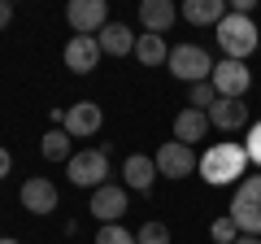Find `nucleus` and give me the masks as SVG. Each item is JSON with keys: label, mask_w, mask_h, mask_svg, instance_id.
Returning a JSON list of instances; mask_svg holds the SVG:
<instances>
[{"label": "nucleus", "mask_w": 261, "mask_h": 244, "mask_svg": "<svg viewBox=\"0 0 261 244\" xmlns=\"http://www.w3.org/2000/svg\"><path fill=\"white\" fill-rule=\"evenodd\" d=\"M200 179L205 183H214V188H226V183H235L240 188L244 179H248V153H244V144L235 140H218L214 149L200 153Z\"/></svg>", "instance_id": "nucleus-1"}, {"label": "nucleus", "mask_w": 261, "mask_h": 244, "mask_svg": "<svg viewBox=\"0 0 261 244\" xmlns=\"http://www.w3.org/2000/svg\"><path fill=\"white\" fill-rule=\"evenodd\" d=\"M257 44H261V27L252 18H244V13H226V18L218 22V48H222L226 61H244V57H252Z\"/></svg>", "instance_id": "nucleus-2"}, {"label": "nucleus", "mask_w": 261, "mask_h": 244, "mask_svg": "<svg viewBox=\"0 0 261 244\" xmlns=\"http://www.w3.org/2000/svg\"><path fill=\"white\" fill-rule=\"evenodd\" d=\"M166 70L178 79V83H209V75H214V57L205 53L200 44H174L170 48V61H166Z\"/></svg>", "instance_id": "nucleus-3"}, {"label": "nucleus", "mask_w": 261, "mask_h": 244, "mask_svg": "<svg viewBox=\"0 0 261 244\" xmlns=\"http://www.w3.org/2000/svg\"><path fill=\"white\" fill-rule=\"evenodd\" d=\"M231 218L240 235H261V175H248L231 197Z\"/></svg>", "instance_id": "nucleus-4"}, {"label": "nucleus", "mask_w": 261, "mask_h": 244, "mask_svg": "<svg viewBox=\"0 0 261 244\" xmlns=\"http://www.w3.org/2000/svg\"><path fill=\"white\" fill-rule=\"evenodd\" d=\"M65 175H70V183L74 188H105L109 183V153L105 149H83L74 153V157L65 161Z\"/></svg>", "instance_id": "nucleus-5"}, {"label": "nucleus", "mask_w": 261, "mask_h": 244, "mask_svg": "<svg viewBox=\"0 0 261 244\" xmlns=\"http://www.w3.org/2000/svg\"><path fill=\"white\" fill-rule=\"evenodd\" d=\"M209 83H214V92H218V101H244V92L252 87V70L244 66V61H218L214 66V75H209Z\"/></svg>", "instance_id": "nucleus-6"}, {"label": "nucleus", "mask_w": 261, "mask_h": 244, "mask_svg": "<svg viewBox=\"0 0 261 244\" xmlns=\"http://www.w3.org/2000/svg\"><path fill=\"white\" fill-rule=\"evenodd\" d=\"M65 22L74 27V35H100L109 27V5L105 0H70L65 5Z\"/></svg>", "instance_id": "nucleus-7"}, {"label": "nucleus", "mask_w": 261, "mask_h": 244, "mask_svg": "<svg viewBox=\"0 0 261 244\" xmlns=\"http://www.w3.org/2000/svg\"><path fill=\"white\" fill-rule=\"evenodd\" d=\"M152 161H157V175H166V179H187V175H196V166H200V157H196L187 144H178V140H166L157 153H152Z\"/></svg>", "instance_id": "nucleus-8"}, {"label": "nucleus", "mask_w": 261, "mask_h": 244, "mask_svg": "<svg viewBox=\"0 0 261 244\" xmlns=\"http://www.w3.org/2000/svg\"><path fill=\"white\" fill-rule=\"evenodd\" d=\"M65 135H70V140H83V135H96L105 127V113H100V105L96 101H79V105H70V109H65Z\"/></svg>", "instance_id": "nucleus-9"}, {"label": "nucleus", "mask_w": 261, "mask_h": 244, "mask_svg": "<svg viewBox=\"0 0 261 244\" xmlns=\"http://www.w3.org/2000/svg\"><path fill=\"white\" fill-rule=\"evenodd\" d=\"M87 209L100 218V227H105V223H122L126 209H130V205H126V188H122V183H105V188H96Z\"/></svg>", "instance_id": "nucleus-10"}, {"label": "nucleus", "mask_w": 261, "mask_h": 244, "mask_svg": "<svg viewBox=\"0 0 261 244\" xmlns=\"http://www.w3.org/2000/svg\"><path fill=\"white\" fill-rule=\"evenodd\" d=\"M57 201H61V197H57V183H53V179L31 175L27 183H22V209H27V214L44 218V214H53V209H57Z\"/></svg>", "instance_id": "nucleus-11"}, {"label": "nucleus", "mask_w": 261, "mask_h": 244, "mask_svg": "<svg viewBox=\"0 0 261 244\" xmlns=\"http://www.w3.org/2000/svg\"><path fill=\"white\" fill-rule=\"evenodd\" d=\"M157 161L148 157V153H130L126 161H122V188L126 192H152V183H157Z\"/></svg>", "instance_id": "nucleus-12"}, {"label": "nucleus", "mask_w": 261, "mask_h": 244, "mask_svg": "<svg viewBox=\"0 0 261 244\" xmlns=\"http://www.w3.org/2000/svg\"><path fill=\"white\" fill-rule=\"evenodd\" d=\"M100 39L96 35H74L70 44H65V70H74V75H92L96 66H100Z\"/></svg>", "instance_id": "nucleus-13"}, {"label": "nucleus", "mask_w": 261, "mask_h": 244, "mask_svg": "<svg viewBox=\"0 0 261 244\" xmlns=\"http://www.w3.org/2000/svg\"><path fill=\"white\" fill-rule=\"evenodd\" d=\"M248 122H252V109L244 101H218L209 109V127H218V131H244Z\"/></svg>", "instance_id": "nucleus-14"}, {"label": "nucleus", "mask_w": 261, "mask_h": 244, "mask_svg": "<svg viewBox=\"0 0 261 244\" xmlns=\"http://www.w3.org/2000/svg\"><path fill=\"white\" fill-rule=\"evenodd\" d=\"M205 135H209V113H200V109H192V105H183V109H178V118H174V140L192 149V144L205 140Z\"/></svg>", "instance_id": "nucleus-15"}, {"label": "nucleus", "mask_w": 261, "mask_h": 244, "mask_svg": "<svg viewBox=\"0 0 261 244\" xmlns=\"http://www.w3.org/2000/svg\"><path fill=\"white\" fill-rule=\"evenodd\" d=\"M140 22H144L148 35H166V31L178 22V9L170 5V0H144L140 5Z\"/></svg>", "instance_id": "nucleus-16"}, {"label": "nucleus", "mask_w": 261, "mask_h": 244, "mask_svg": "<svg viewBox=\"0 0 261 244\" xmlns=\"http://www.w3.org/2000/svg\"><path fill=\"white\" fill-rule=\"evenodd\" d=\"M96 39H100V53L105 57H126V53H135V39H140V35H135L126 22H109Z\"/></svg>", "instance_id": "nucleus-17"}, {"label": "nucleus", "mask_w": 261, "mask_h": 244, "mask_svg": "<svg viewBox=\"0 0 261 244\" xmlns=\"http://www.w3.org/2000/svg\"><path fill=\"white\" fill-rule=\"evenodd\" d=\"M226 0H183V22L192 27H218L226 18Z\"/></svg>", "instance_id": "nucleus-18"}, {"label": "nucleus", "mask_w": 261, "mask_h": 244, "mask_svg": "<svg viewBox=\"0 0 261 244\" xmlns=\"http://www.w3.org/2000/svg\"><path fill=\"white\" fill-rule=\"evenodd\" d=\"M135 57H140L148 70H152V66H166V61H170V44H166L161 35H148V31H144V35L135 39Z\"/></svg>", "instance_id": "nucleus-19"}, {"label": "nucleus", "mask_w": 261, "mask_h": 244, "mask_svg": "<svg viewBox=\"0 0 261 244\" xmlns=\"http://www.w3.org/2000/svg\"><path fill=\"white\" fill-rule=\"evenodd\" d=\"M39 153H44V161H70L74 153H70V135H65V127H53V131H44V140H39Z\"/></svg>", "instance_id": "nucleus-20"}, {"label": "nucleus", "mask_w": 261, "mask_h": 244, "mask_svg": "<svg viewBox=\"0 0 261 244\" xmlns=\"http://www.w3.org/2000/svg\"><path fill=\"white\" fill-rule=\"evenodd\" d=\"M187 105H192V109H200V113H209V109L218 105L214 83H192V92H187Z\"/></svg>", "instance_id": "nucleus-21"}, {"label": "nucleus", "mask_w": 261, "mask_h": 244, "mask_svg": "<svg viewBox=\"0 0 261 244\" xmlns=\"http://www.w3.org/2000/svg\"><path fill=\"white\" fill-rule=\"evenodd\" d=\"M209 235H214V244H235V240H240V227H235L231 214H222V218L209 223Z\"/></svg>", "instance_id": "nucleus-22"}, {"label": "nucleus", "mask_w": 261, "mask_h": 244, "mask_svg": "<svg viewBox=\"0 0 261 244\" xmlns=\"http://www.w3.org/2000/svg\"><path fill=\"white\" fill-rule=\"evenodd\" d=\"M96 244H135V235H130L122 223H105L100 231H96Z\"/></svg>", "instance_id": "nucleus-23"}, {"label": "nucleus", "mask_w": 261, "mask_h": 244, "mask_svg": "<svg viewBox=\"0 0 261 244\" xmlns=\"http://www.w3.org/2000/svg\"><path fill=\"white\" fill-rule=\"evenodd\" d=\"M135 244H170V227L166 223H144L135 231Z\"/></svg>", "instance_id": "nucleus-24"}, {"label": "nucleus", "mask_w": 261, "mask_h": 244, "mask_svg": "<svg viewBox=\"0 0 261 244\" xmlns=\"http://www.w3.org/2000/svg\"><path fill=\"white\" fill-rule=\"evenodd\" d=\"M244 153H248V166H257V170H261V118L252 122L248 140H244Z\"/></svg>", "instance_id": "nucleus-25"}, {"label": "nucleus", "mask_w": 261, "mask_h": 244, "mask_svg": "<svg viewBox=\"0 0 261 244\" xmlns=\"http://www.w3.org/2000/svg\"><path fill=\"white\" fill-rule=\"evenodd\" d=\"M9 22H13V5H9V0H0V31L9 27Z\"/></svg>", "instance_id": "nucleus-26"}, {"label": "nucleus", "mask_w": 261, "mask_h": 244, "mask_svg": "<svg viewBox=\"0 0 261 244\" xmlns=\"http://www.w3.org/2000/svg\"><path fill=\"white\" fill-rule=\"evenodd\" d=\"M9 170H13V157H9V149H0V179H9Z\"/></svg>", "instance_id": "nucleus-27"}, {"label": "nucleus", "mask_w": 261, "mask_h": 244, "mask_svg": "<svg viewBox=\"0 0 261 244\" xmlns=\"http://www.w3.org/2000/svg\"><path fill=\"white\" fill-rule=\"evenodd\" d=\"M235 244H261V235H240Z\"/></svg>", "instance_id": "nucleus-28"}, {"label": "nucleus", "mask_w": 261, "mask_h": 244, "mask_svg": "<svg viewBox=\"0 0 261 244\" xmlns=\"http://www.w3.org/2000/svg\"><path fill=\"white\" fill-rule=\"evenodd\" d=\"M0 244H22V240H13V235H5V240H0Z\"/></svg>", "instance_id": "nucleus-29"}, {"label": "nucleus", "mask_w": 261, "mask_h": 244, "mask_svg": "<svg viewBox=\"0 0 261 244\" xmlns=\"http://www.w3.org/2000/svg\"><path fill=\"white\" fill-rule=\"evenodd\" d=\"M257 53H261V44H257Z\"/></svg>", "instance_id": "nucleus-30"}]
</instances>
